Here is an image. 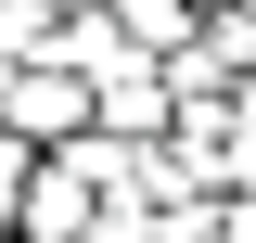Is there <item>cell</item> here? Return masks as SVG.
<instances>
[{"label":"cell","mask_w":256,"mask_h":243,"mask_svg":"<svg viewBox=\"0 0 256 243\" xmlns=\"http://www.w3.org/2000/svg\"><path fill=\"white\" fill-rule=\"evenodd\" d=\"M90 128H116V141H166V64L154 52H128L90 77Z\"/></svg>","instance_id":"obj_2"},{"label":"cell","mask_w":256,"mask_h":243,"mask_svg":"<svg viewBox=\"0 0 256 243\" xmlns=\"http://www.w3.org/2000/svg\"><path fill=\"white\" fill-rule=\"evenodd\" d=\"M0 243H13V230H0Z\"/></svg>","instance_id":"obj_7"},{"label":"cell","mask_w":256,"mask_h":243,"mask_svg":"<svg viewBox=\"0 0 256 243\" xmlns=\"http://www.w3.org/2000/svg\"><path fill=\"white\" fill-rule=\"evenodd\" d=\"M0 128H13V141H77V128H90V77H77L64 52L0 64Z\"/></svg>","instance_id":"obj_1"},{"label":"cell","mask_w":256,"mask_h":243,"mask_svg":"<svg viewBox=\"0 0 256 243\" xmlns=\"http://www.w3.org/2000/svg\"><path fill=\"white\" fill-rule=\"evenodd\" d=\"M102 13H116V26H128V38H141V52H154V64H166V52H180V38H192V26H205V0H102Z\"/></svg>","instance_id":"obj_3"},{"label":"cell","mask_w":256,"mask_h":243,"mask_svg":"<svg viewBox=\"0 0 256 243\" xmlns=\"http://www.w3.org/2000/svg\"><path fill=\"white\" fill-rule=\"evenodd\" d=\"M52 13H90V0H52Z\"/></svg>","instance_id":"obj_6"},{"label":"cell","mask_w":256,"mask_h":243,"mask_svg":"<svg viewBox=\"0 0 256 243\" xmlns=\"http://www.w3.org/2000/svg\"><path fill=\"white\" fill-rule=\"evenodd\" d=\"M52 26H64L52 0H0V64H26V52H52Z\"/></svg>","instance_id":"obj_4"},{"label":"cell","mask_w":256,"mask_h":243,"mask_svg":"<svg viewBox=\"0 0 256 243\" xmlns=\"http://www.w3.org/2000/svg\"><path fill=\"white\" fill-rule=\"evenodd\" d=\"M26 166H38V141H13V128H0V230H13V205H26Z\"/></svg>","instance_id":"obj_5"}]
</instances>
